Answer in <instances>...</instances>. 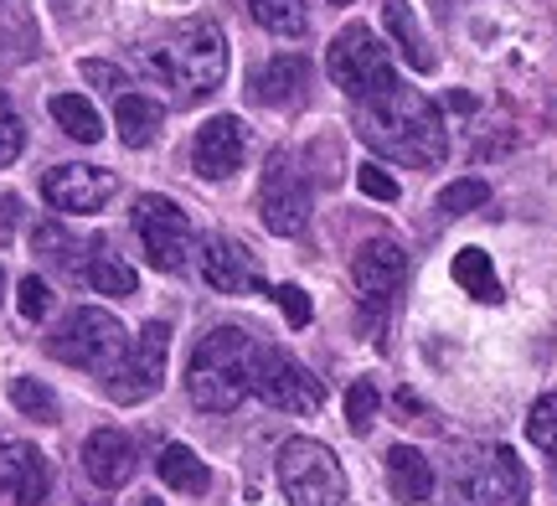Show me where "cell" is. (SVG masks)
<instances>
[{"label": "cell", "instance_id": "6da1fadb", "mask_svg": "<svg viewBox=\"0 0 557 506\" xmlns=\"http://www.w3.org/2000/svg\"><path fill=\"white\" fill-rule=\"evenodd\" d=\"M357 103V135L377 156L403 165H438L449 156V140H444V120H438V103L429 94H418L408 83H382L377 94Z\"/></svg>", "mask_w": 557, "mask_h": 506}, {"label": "cell", "instance_id": "7a4b0ae2", "mask_svg": "<svg viewBox=\"0 0 557 506\" xmlns=\"http://www.w3.org/2000/svg\"><path fill=\"white\" fill-rule=\"evenodd\" d=\"M139 67L145 78L171 88L176 103H201L227 78V41L212 21H181L176 32L139 47Z\"/></svg>", "mask_w": 557, "mask_h": 506}, {"label": "cell", "instance_id": "3957f363", "mask_svg": "<svg viewBox=\"0 0 557 506\" xmlns=\"http://www.w3.org/2000/svg\"><path fill=\"white\" fill-rule=\"evenodd\" d=\"M248 357H253V342L243 336L238 325H212V331L191 346L186 398H191L201 414H233V408L253 393V383H248Z\"/></svg>", "mask_w": 557, "mask_h": 506}, {"label": "cell", "instance_id": "277c9868", "mask_svg": "<svg viewBox=\"0 0 557 506\" xmlns=\"http://www.w3.org/2000/svg\"><path fill=\"white\" fill-rule=\"evenodd\" d=\"M449 502L455 506H527V470L517 449L485 445L470 449L449 476Z\"/></svg>", "mask_w": 557, "mask_h": 506}, {"label": "cell", "instance_id": "5b68a950", "mask_svg": "<svg viewBox=\"0 0 557 506\" xmlns=\"http://www.w3.org/2000/svg\"><path fill=\"white\" fill-rule=\"evenodd\" d=\"M278 486L289 506H346V470L320 440H284L278 445Z\"/></svg>", "mask_w": 557, "mask_h": 506}, {"label": "cell", "instance_id": "8992f818", "mask_svg": "<svg viewBox=\"0 0 557 506\" xmlns=\"http://www.w3.org/2000/svg\"><path fill=\"white\" fill-rule=\"evenodd\" d=\"M124 325L109 316V310H94V305H83L73 310L67 321L47 336V351L67 367H83V372H114V362L124 357Z\"/></svg>", "mask_w": 557, "mask_h": 506}, {"label": "cell", "instance_id": "52a82bcc", "mask_svg": "<svg viewBox=\"0 0 557 506\" xmlns=\"http://www.w3.org/2000/svg\"><path fill=\"white\" fill-rule=\"evenodd\" d=\"M248 383L269 408L284 414H315L325 404V383L305 362H295L284 346H253L248 357Z\"/></svg>", "mask_w": 557, "mask_h": 506}, {"label": "cell", "instance_id": "ba28073f", "mask_svg": "<svg viewBox=\"0 0 557 506\" xmlns=\"http://www.w3.org/2000/svg\"><path fill=\"white\" fill-rule=\"evenodd\" d=\"M325 67H331V78H336L341 94H351V99H367V94H377L382 83H393V58H387V47L377 41L372 26H341L336 41H331V52H325Z\"/></svg>", "mask_w": 557, "mask_h": 506}, {"label": "cell", "instance_id": "9c48e42d", "mask_svg": "<svg viewBox=\"0 0 557 506\" xmlns=\"http://www.w3.org/2000/svg\"><path fill=\"white\" fill-rule=\"evenodd\" d=\"M165 351H171V325L150 321L135 342L124 346V357L114 362V372L103 378V383H109V398H114V404H145V398H156L160 383H165Z\"/></svg>", "mask_w": 557, "mask_h": 506}, {"label": "cell", "instance_id": "30bf717a", "mask_svg": "<svg viewBox=\"0 0 557 506\" xmlns=\"http://www.w3.org/2000/svg\"><path fill=\"white\" fill-rule=\"evenodd\" d=\"M135 233H139V248H145V259L165 269V274H176L186 254H191V218L181 212L171 197H135Z\"/></svg>", "mask_w": 557, "mask_h": 506}, {"label": "cell", "instance_id": "8fae6325", "mask_svg": "<svg viewBox=\"0 0 557 506\" xmlns=\"http://www.w3.org/2000/svg\"><path fill=\"white\" fill-rule=\"evenodd\" d=\"M259 212H263V227H269L274 238H299L305 223H310V186L299 182V171L289 165V156H274L269 171H263Z\"/></svg>", "mask_w": 557, "mask_h": 506}, {"label": "cell", "instance_id": "7c38bea8", "mask_svg": "<svg viewBox=\"0 0 557 506\" xmlns=\"http://www.w3.org/2000/svg\"><path fill=\"white\" fill-rule=\"evenodd\" d=\"M41 197L58 207V212H99L109 197H114V176L99 171V165H52L47 176H41Z\"/></svg>", "mask_w": 557, "mask_h": 506}, {"label": "cell", "instance_id": "4fadbf2b", "mask_svg": "<svg viewBox=\"0 0 557 506\" xmlns=\"http://www.w3.org/2000/svg\"><path fill=\"white\" fill-rule=\"evenodd\" d=\"M248 156V129L243 120L233 114H218V120H207L197 129V140H191V165H197V176L207 182H222V176H233Z\"/></svg>", "mask_w": 557, "mask_h": 506}, {"label": "cell", "instance_id": "5bb4252c", "mask_svg": "<svg viewBox=\"0 0 557 506\" xmlns=\"http://www.w3.org/2000/svg\"><path fill=\"white\" fill-rule=\"evenodd\" d=\"M0 491L16 506H41L52 491V470L37 445L26 440H0Z\"/></svg>", "mask_w": 557, "mask_h": 506}, {"label": "cell", "instance_id": "9a60e30c", "mask_svg": "<svg viewBox=\"0 0 557 506\" xmlns=\"http://www.w3.org/2000/svg\"><path fill=\"white\" fill-rule=\"evenodd\" d=\"M201 280L212 284V289H222V295H274V289L259 280L248 248L233 244V238H207V244H201Z\"/></svg>", "mask_w": 557, "mask_h": 506}, {"label": "cell", "instance_id": "2e32d148", "mask_svg": "<svg viewBox=\"0 0 557 506\" xmlns=\"http://www.w3.org/2000/svg\"><path fill=\"white\" fill-rule=\"evenodd\" d=\"M135 440L124 434V429H94L88 434V445H83V470H88V481L103 491H120L129 486V476H135Z\"/></svg>", "mask_w": 557, "mask_h": 506}, {"label": "cell", "instance_id": "e0dca14e", "mask_svg": "<svg viewBox=\"0 0 557 506\" xmlns=\"http://www.w3.org/2000/svg\"><path fill=\"white\" fill-rule=\"evenodd\" d=\"M403 248L393 244V238H372V244L357 248V259H351V280H357V289L367 295L372 305H382L393 289H398L403 280Z\"/></svg>", "mask_w": 557, "mask_h": 506}, {"label": "cell", "instance_id": "ac0fdd59", "mask_svg": "<svg viewBox=\"0 0 557 506\" xmlns=\"http://www.w3.org/2000/svg\"><path fill=\"white\" fill-rule=\"evenodd\" d=\"M305 88H310V58H299V52L269 58L259 73H253V99L269 103V109H295V103H305Z\"/></svg>", "mask_w": 557, "mask_h": 506}, {"label": "cell", "instance_id": "d6986e66", "mask_svg": "<svg viewBox=\"0 0 557 506\" xmlns=\"http://www.w3.org/2000/svg\"><path fill=\"white\" fill-rule=\"evenodd\" d=\"M382 26H387V37L398 41L403 62H408L413 73H434L438 58H434V47H429V37L418 32L413 5H408V0H382Z\"/></svg>", "mask_w": 557, "mask_h": 506}, {"label": "cell", "instance_id": "ffe728a7", "mask_svg": "<svg viewBox=\"0 0 557 506\" xmlns=\"http://www.w3.org/2000/svg\"><path fill=\"white\" fill-rule=\"evenodd\" d=\"M387 486H393V496L408 502V506L434 496V466L423 460V449H413V445L387 449Z\"/></svg>", "mask_w": 557, "mask_h": 506}, {"label": "cell", "instance_id": "44dd1931", "mask_svg": "<svg viewBox=\"0 0 557 506\" xmlns=\"http://www.w3.org/2000/svg\"><path fill=\"white\" fill-rule=\"evenodd\" d=\"M160 120H165V109L156 99H145V94H120V103H114V124H120V140L129 150H145L156 140Z\"/></svg>", "mask_w": 557, "mask_h": 506}, {"label": "cell", "instance_id": "7402d4cb", "mask_svg": "<svg viewBox=\"0 0 557 506\" xmlns=\"http://www.w3.org/2000/svg\"><path fill=\"white\" fill-rule=\"evenodd\" d=\"M160 481L171 491H181V496H201V491L212 486V470H207V460H201L197 449H186V445H165L160 449Z\"/></svg>", "mask_w": 557, "mask_h": 506}, {"label": "cell", "instance_id": "603a6c76", "mask_svg": "<svg viewBox=\"0 0 557 506\" xmlns=\"http://www.w3.org/2000/svg\"><path fill=\"white\" fill-rule=\"evenodd\" d=\"M455 284L465 295H475V300L496 305L500 300V280H496V263L485 248H459L455 254Z\"/></svg>", "mask_w": 557, "mask_h": 506}, {"label": "cell", "instance_id": "cb8c5ba5", "mask_svg": "<svg viewBox=\"0 0 557 506\" xmlns=\"http://www.w3.org/2000/svg\"><path fill=\"white\" fill-rule=\"evenodd\" d=\"M52 120L73 135V140H83V145H99L103 140V120H99V109L83 99V94H52Z\"/></svg>", "mask_w": 557, "mask_h": 506}, {"label": "cell", "instance_id": "d4e9b609", "mask_svg": "<svg viewBox=\"0 0 557 506\" xmlns=\"http://www.w3.org/2000/svg\"><path fill=\"white\" fill-rule=\"evenodd\" d=\"M83 280L94 284V289H99V295H135V269H129V263L120 259V254H109V248H94V259H88V269H83Z\"/></svg>", "mask_w": 557, "mask_h": 506}, {"label": "cell", "instance_id": "484cf974", "mask_svg": "<svg viewBox=\"0 0 557 506\" xmlns=\"http://www.w3.org/2000/svg\"><path fill=\"white\" fill-rule=\"evenodd\" d=\"M248 11L259 21L263 32H274V37H299L305 26H310V5L305 0H248Z\"/></svg>", "mask_w": 557, "mask_h": 506}, {"label": "cell", "instance_id": "4316f807", "mask_svg": "<svg viewBox=\"0 0 557 506\" xmlns=\"http://www.w3.org/2000/svg\"><path fill=\"white\" fill-rule=\"evenodd\" d=\"M11 404H16V414L37 419V424H52V419H58V398H52V387L37 383V378H11Z\"/></svg>", "mask_w": 557, "mask_h": 506}, {"label": "cell", "instance_id": "83f0119b", "mask_svg": "<svg viewBox=\"0 0 557 506\" xmlns=\"http://www.w3.org/2000/svg\"><path fill=\"white\" fill-rule=\"evenodd\" d=\"M491 202V186L480 182V176H459V182H449L444 192H438V212L444 218H465V212H480V207Z\"/></svg>", "mask_w": 557, "mask_h": 506}, {"label": "cell", "instance_id": "f1b7e54d", "mask_svg": "<svg viewBox=\"0 0 557 506\" xmlns=\"http://www.w3.org/2000/svg\"><path fill=\"white\" fill-rule=\"evenodd\" d=\"M527 440H532L542 455L557 460V393H547V398L532 404V414H527Z\"/></svg>", "mask_w": 557, "mask_h": 506}, {"label": "cell", "instance_id": "f546056e", "mask_svg": "<svg viewBox=\"0 0 557 506\" xmlns=\"http://www.w3.org/2000/svg\"><path fill=\"white\" fill-rule=\"evenodd\" d=\"M346 424H351V434H367L377 424V387L372 383H351V393H346Z\"/></svg>", "mask_w": 557, "mask_h": 506}, {"label": "cell", "instance_id": "4dcf8cb0", "mask_svg": "<svg viewBox=\"0 0 557 506\" xmlns=\"http://www.w3.org/2000/svg\"><path fill=\"white\" fill-rule=\"evenodd\" d=\"M26 150V129H21L16 109H11V99L0 94V165H11Z\"/></svg>", "mask_w": 557, "mask_h": 506}, {"label": "cell", "instance_id": "1f68e13d", "mask_svg": "<svg viewBox=\"0 0 557 506\" xmlns=\"http://www.w3.org/2000/svg\"><path fill=\"white\" fill-rule=\"evenodd\" d=\"M32 244H37L41 259H58V263H73V238H67V227L62 223H41L37 233H32Z\"/></svg>", "mask_w": 557, "mask_h": 506}, {"label": "cell", "instance_id": "d6a6232c", "mask_svg": "<svg viewBox=\"0 0 557 506\" xmlns=\"http://www.w3.org/2000/svg\"><path fill=\"white\" fill-rule=\"evenodd\" d=\"M16 305L26 321H41L47 316V305H52V289H47V280H37V274H26V280L16 284Z\"/></svg>", "mask_w": 557, "mask_h": 506}, {"label": "cell", "instance_id": "836d02e7", "mask_svg": "<svg viewBox=\"0 0 557 506\" xmlns=\"http://www.w3.org/2000/svg\"><path fill=\"white\" fill-rule=\"evenodd\" d=\"M357 186L372 202H398V182H393L382 165H357Z\"/></svg>", "mask_w": 557, "mask_h": 506}, {"label": "cell", "instance_id": "e575fe53", "mask_svg": "<svg viewBox=\"0 0 557 506\" xmlns=\"http://www.w3.org/2000/svg\"><path fill=\"white\" fill-rule=\"evenodd\" d=\"M274 300H278L284 321L295 325V331H305V325H310V300H305V289H299V284H278Z\"/></svg>", "mask_w": 557, "mask_h": 506}, {"label": "cell", "instance_id": "d590c367", "mask_svg": "<svg viewBox=\"0 0 557 506\" xmlns=\"http://www.w3.org/2000/svg\"><path fill=\"white\" fill-rule=\"evenodd\" d=\"M83 78L99 83V88H124V73L114 67V62H94V58H88V62H83Z\"/></svg>", "mask_w": 557, "mask_h": 506}, {"label": "cell", "instance_id": "8d00e7d4", "mask_svg": "<svg viewBox=\"0 0 557 506\" xmlns=\"http://www.w3.org/2000/svg\"><path fill=\"white\" fill-rule=\"evenodd\" d=\"M16 223H21V202L16 197H0V244L16 238Z\"/></svg>", "mask_w": 557, "mask_h": 506}, {"label": "cell", "instance_id": "74e56055", "mask_svg": "<svg viewBox=\"0 0 557 506\" xmlns=\"http://www.w3.org/2000/svg\"><path fill=\"white\" fill-rule=\"evenodd\" d=\"M0 295H5V274H0Z\"/></svg>", "mask_w": 557, "mask_h": 506}, {"label": "cell", "instance_id": "f35d334b", "mask_svg": "<svg viewBox=\"0 0 557 506\" xmlns=\"http://www.w3.org/2000/svg\"><path fill=\"white\" fill-rule=\"evenodd\" d=\"M331 5H351V0H331Z\"/></svg>", "mask_w": 557, "mask_h": 506}, {"label": "cell", "instance_id": "ab89813d", "mask_svg": "<svg viewBox=\"0 0 557 506\" xmlns=\"http://www.w3.org/2000/svg\"><path fill=\"white\" fill-rule=\"evenodd\" d=\"M145 506H160V502H145Z\"/></svg>", "mask_w": 557, "mask_h": 506}]
</instances>
